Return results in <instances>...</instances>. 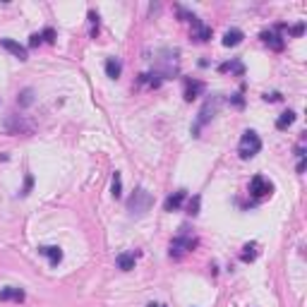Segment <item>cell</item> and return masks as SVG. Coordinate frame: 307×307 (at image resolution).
I'll list each match as a JSON object with an SVG mask.
<instances>
[{"mask_svg": "<svg viewBox=\"0 0 307 307\" xmlns=\"http://www.w3.org/2000/svg\"><path fill=\"white\" fill-rule=\"evenodd\" d=\"M151 206H154V197H151V192H146L144 187H137L132 192V197L127 199V211L132 216H144Z\"/></svg>", "mask_w": 307, "mask_h": 307, "instance_id": "1", "label": "cell"}, {"mask_svg": "<svg viewBox=\"0 0 307 307\" xmlns=\"http://www.w3.org/2000/svg\"><path fill=\"white\" fill-rule=\"evenodd\" d=\"M262 151V139L254 130H245L242 137H240V144H238V154L240 159H252Z\"/></svg>", "mask_w": 307, "mask_h": 307, "instance_id": "2", "label": "cell"}, {"mask_svg": "<svg viewBox=\"0 0 307 307\" xmlns=\"http://www.w3.org/2000/svg\"><path fill=\"white\" fill-rule=\"evenodd\" d=\"M197 247V238H190V235H178V238H173L171 240V257L173 259H180L185 257L187 252H192Z\"/></svg>", "mask_w": 307, "mask_h": 307, "instance_id": "3", "label": "cell"}, {"mask_svg": "<svg viewBox=\"0 0 307 307\" xmlns=\"http://www.w3.org/2000/svg\"><path fill=\"white\" fill-rule=\"evenodd\" d=\"M271 192H273V182L269 178L254 175L252 180H250V195L254 199H267V197H271Z\"/></svg>", "mask_w": 307, "mask_h": 307, "instance_id": "4", "label": "cell"}, {"mask_svg": "<svg viewBox=\"0 0 307 307\" xmlns=\"http://www.w3.org/2000/svg\"><path fill=\"white\" fill-rule=\"evenodd\" d=\"M216 103H218V99H214V103H211V101H206V103H204V108L199 110V118H197V123H195V130H192V132H195V137H199V130H202V127L214 118V113H216Z\"/></svg>", "mask_w": 307, "mask_h": 307, "instance_id": "5", "label": "cell"}, {"mask_svg": "<svg viewBox=\"0 0 307 307\" xmlns=\"http://www.w3.org/2000/svg\"><path fill=\"white\" fill-rule=\"evenodd\" d=\"M5 130H10L12 135H32L34 125H32V123H27L22 115H12V118L5 123Z\"/></svg>", "mask_w": 307, "mask_h": 307, "instance_id": "6", "label": "cell"}, {"mask_svg": "<svg viewBox=\"0 0 307 307\" xmlns=\"http://www.w3.org/2000/svg\"><path fill=\"white\" fill-rule=\"evenodd\" d=\"M38 254L48 257L51 267H58V264L63 262V250H60L58 245H41V247H38Z\"/></svg>", "mask_w": 307, "mask_h": 307, "instance_id": "7", "label": "cell"}, {"mask_svg": "<svg viewBox=\"0 0 307 307\" xmlns=\"http://www.w3.org/2000/svg\"><path fill=\"white\" fill-rule=\"evenodd\" d=\"M24 298H27L24 290L17 286H7V288L0 290V303H22Z\"/></svg>", "mask_w": 307, "mask_h": 307, "instance_id": "8", "label": "cell"}, {"mask_svg": "<svg viewBox=\"0 0 307 307\" xmlns=\"http://www.w3.org/2000/svg\"><path fill=\"white\" fill-rule=\"evenodd\" d=\"M0 46H2L5 51H10L15 58H19L22 63L29 58V55H27V48H24V46H19L17 41H12V38H0Z\"/></svg>", "mask_w": 307, "mask_h": 307, "instance_id": "9", "label": "cell"}, {"mask_svg": "<svg viewBox=\"0 0 307 307\" xmlns=\"http://www.w3.org/2000/svg\"><path fill=\"white\" fill-rule=\"evenodd\" d=\"M192 38L199 41V43H204V41H209L211 38V27H206V24H202V19H195L192 22Z\"/></svg>", "mask_w": 307, "mask_h": 307, "instance_id": "10", "label": "cell"}, {"mask_svg": "<svg viewBox=\"0 0 307 307\" xmlns=\"http://www.w3.org/2000/svg\"><path fill=\"white\" fill-rule=\"evenodd\" d=\"M204 89H206L204 82H199V79H185V101H195Z\"/></svg>", "mask_w": 307, "mask_h": 307, "instance_id": "11", "label": "cell"}, {"mask_svg": "<svg viewBox=\"0 0 307 307\" xmlns=\"http://www.w3.org/2000/svg\"><path fill=\"white\" fill-rule=\"evenodd\" d=\"M262 41L271 46L273 51H283V46H286V41L276 34V29H267V32H262Z\"/></svg>", "mask_w": 307, "mask_h": 307, "instance_id": "12", "label": "cell"}, {"mask_svg": "<svg viewBox=\"0 0 307 307\" xmlns=\"http://www.w3.org/2000/svg\"><path fill=\"white\" fill-rule=\"evenodd\" d=\"M185 199H187L185 190H178V192H173L171 197L163 202V209H166V211H178L182 204H185Z\"/></svg>", "mask_w": 307, "mask_h": 307, "instance_id": "13", "label": "cell"}, {"mask_svg": "<svg viewBox=\"0 0 307 307\" xmlns=\"http://www.w3.org/2000/svg\"><path fill=\"white\" fill-rule=\"evenodd\" d=\"M137 257H139L137 252H123V254H118V257H115V267H118L120 271L135 269V262H137Z\"/></svg>", "mask_w": 307, "mask_h": 307, "instance_id": "14", "label": "cell"}, {"mask_svg": "<svg viewBox=\"0 0 307 307\" xmlns=\"http://www.w3.org/2000/svg\"><path fill=\"white\" fill-rule=\"evenodd\" d=\"M242 38H245V34H242L240 29H228V32L223 34V46H226V48H233L238 43H242Z\"/></svg>", "mask_w": 307, "mask_h": 307, "instance_id": "15", "label": "cell"}, {"mask_svg": "<svg viewBox=\"0 0 307 307\" xmlns=\"http://www.w3.org/2000/svg\"><path fill=\"white\" fill-rule=\"evenodd\" d=\"M123 72V63L118 60V58H108L106 60V74H108L110 79H118Z\"/></svg>", "mask_w": 307, "mask_h": 307, "instance_id": "16", "label": "cell"}, {"mask_svg": "<svg viewBox=\"0 0 307 307\" xmlns=\"http://www.w3.org/2000/svg\"><path fill=\"white\" fill-rule=\"evenodd\" d=\"M295 118H298V115H295L293 110H286V113H281V115L276 118V127H278V130H286V127H290L295 123Z\"/></svg>", "mask_w": 307, "mask_h": 307, "instance_id": "17", "label": "cell"}, {"mask_svg": "<svg viewBox=\"0 0 307 307\" xmlns=\"http://www.w3.org/2000/svg\"><path fill=\"white\" fill-rule=\"evenodd\" d=\"M110 195H113L115 199L123 197V175H120L118 171L113 173V185H110Z\"/></svg>", "mask_w": 307, "mask_h": 307, "instance_id": "18", "label": "cell"}, {"mask_svg": "<svg viewBox=\"0 0 307 307\" xmlns=\"http://www.w3.org/2000/svg\"><path fill=\"white\" fill-rule=\"evenodd\" d=\"M17 103L22 106V108H27V106H32L34 103V89H22L19 91V99Z\"/></svg>", "mask_w": 307, "mask_h": 307, "instance_id": "19", "label": "cell"}, {"mask_svg": "<svg viewBox=\"0 0 307 307\" xmlns=\"http://www.w3.org/2000/svg\"><path fill=\"white\" fill-rule=\"evenodd\" d=\"M218 70H221V72H228V70H231V72L242 74V63H240V60H233V63H223Z\"/></svg>", "mask_w": 307, "mask_h": 307, "instance_id": "20", "label": "cell"}, {"mask_svg": "<svg viewBox=\"0 0 307 307\" xmlns=\"http://www.w3.org/2000/svg\"><path fill=\"white\" fill-rule=\"evenodd\" d=\"M199 202H202L199 195H195V197L187 202V214H190V216H197V214H199Z\"/></svg>", "mask_w": 307, "mask_h": 307, "instance_id": "21", "label": "cell"}, {"mask_svg": "<svg viewBox=\"0 0 307 307\" xmlns=\"http://www.w3.org/2000/svg\"><path fill=\"white\" fill-rule=\"evenodd\" d=\"M242 250H245V252H242V262H252L254 257H257V245H245V247H242Z\"/></svg>", "mask_w": 307, "mask_h": 307, "instance_id": "22", "label": "cell"}, {"mask_svg": "<svg viewBox=\"0 0 307 307\" xmlns=\"http://www.w3.org/2000/svg\"><path fill=\"white\" fill-rule=\"evenodd\" d=\"M41 41H46V43H53V41H55V29L46 27V29L41 32Z\"/></svg>", "mask_w": 307, "mask_h": 307, "instance_id": "23", "label": "cell"}, {"mask_svg": "<svg viewBox=\"0 0 307 307\" xmlns=\"http://www.w3.org/2000/svg\"><path fill=\"white\" fill-rule=\"evenodd\" d=\"M89 19H91V36H96V32H99V15L91 10L89 12Z\"/></svg>", "mask_w": 307, "mask_h": 307, "instance_id": "24", "label": "cell"}, {"mask_svg": "<svg viewBox=\"0 0 307 307\" xmlns=\"http://www.w3.org/2000/svg\"><path fill=\"white\" fill-rule=\"evenodd\" d=\"M32 185H34V178H32V175H27V180H24V190H22L19 195H22V197H27V195H29V190H32Z\"/></svg>", "mask_w": 307, "mask_h": 307, "instance_id": "25", "label": "cell"}, {"mask_svg": "<svg viewBox=\"0 0 307 307\" xmlns=\"http://www.w3.org/2000/svg\"><path fill=\"white\" fill-rule=\"evenodd\" d=\"M41 43H43V41H41V34H32V36H29V46H32V48H36Z\"/></svg>", "mask_w": 307, "mask_h": 307, "instance_id": "26", "label": "cell"}, {"mask_svg": "<svg viewBox=\"0 0 307 307\" xmlns=\"http://www.w3.org/2000/svg\"><path fill=\"white\" fill-rule=\"evenodd\" d=\"M303 29H305V24H295V27H290V29H288V34L298 36V34H303Z\"/></svg>", "mask_w": 307, "mask_h": 307, "instance_id": "27", "label": "cell"}, {"mask_svg": "<svg viewBox=\"0 0 307 307\" xmlns=\"http://www.w3.org/2000/svg\"><path fill=\"white\" fill-rule=\"evenodd\" d=\"M264 101H281V94L273 91V94H264Z\"/></svg>", "mask_w": 307, "mask_h": 307, "instance_id": "28", "label": "cell"}, {"mask_svg": "<svg viewBox=\"0 0 307 307\" xmlns=\"http://www.w3.org/2000/svg\"><path fill=\"white\" fill-rule=\"evenodd\" d=\"M146 307H168V305H159V303H151V305H146Z\"/></svg>", "mask_w": 307, "mask_h": 307, "instance_id": "29", "label": "cell"}]
</instances>
